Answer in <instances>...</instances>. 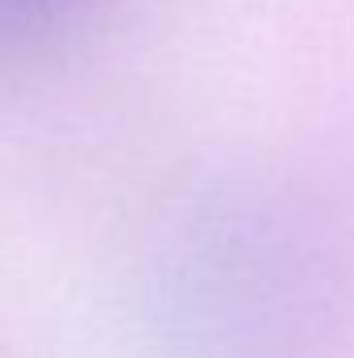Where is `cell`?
Masks as SVG:
<instances>
[{
  "instance_id": "2",
  "label": "cell",
  "mask_w": 354,
  "mask_h": 358,
  "mask_svg": "<svg viewBox=\"0 0 354 358\" xmlns=\"http://www.w3.org/2000/svg\"><path fill=\"white\" fill-rule=\"evenodd\" d=\"M96 0H0V55H34L80 25Z\"/></svg>"
},
{
  "instance_id": "1",
  "label": "cell",
  "mask_w": 354,
  "mask_h": 358,
  "mask_svg": "<svg viewBox=\"0 0 354 358\" xmlns=\"http://www.w3.org/2000/svg\"><path fill=\"white\" fill-rule=\"evenodd\" d=\"M338 271L317 225L279 196L221 192L155 246L146 321L163 358H321Z\"/></svg>"
}]
</instances>
